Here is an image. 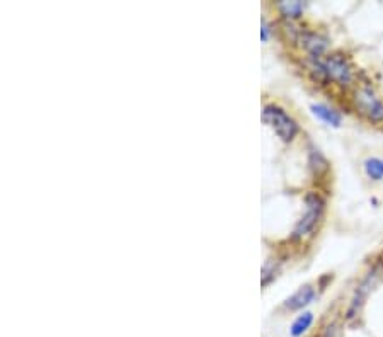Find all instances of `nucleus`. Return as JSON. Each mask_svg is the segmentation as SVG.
<instances>
[{"label": "nucleus", "mask_w": 383, "mask_h": 337, "mask_svg": "<svg viewBox=\"0 0 383 337\" xmlns=\"http://www.w3.org/2000/svg\"><path fill=\"white\" fill-rule=\"evenodd\" d=\"M303 203H305V213L300 218L298 223L295 225L293 233H291L293 240H302L307 235H310L317 228V225L321 223L323 213H326V200H323L321 193L309 191L303 198Z\"/></svg>", "instance_id": "f257e3e1"}, {"label": "nucleus", "mask_w": 383, "mask_h": 337, "mask_svg": "<svg viewBox=\"0 0 383 337\" xmlns=\"http://www.w3.org/2000/svg\"><path fill=\"white\" fill-rule=\"evenodd\" d=\"M263 121L274 130V133L281 138L284 144L293 142L300 132L298 123L278 106H266L263 109Z\"/></svg>", "instance_id": "f03ea898"}, {"label": "nucleus", "mask_w": 383, "mask_h": 337, "mask_svg": "<svg viewBox=\"0 0 383 337\" xmlns=\"http://www.w3.org/2000/svg\"><path fill=\"white\" fill-rule=\"evenodd\" d=\"M354 106L368 121L375 123V125L383 123V99L370 85H363L356 89Z\"/></svg>", "instance_id": "7ed1b4c3"}, {"label": "nucleus", "mask_w": 383, "mask_h": 337, "mask_svg": "<svg viewBox=\"0 0 383 337\" xmlns=\"http://www.w3.org/2000/svg\"><path fill=\"white\" fill-rule=\"evenodd\" d=\"M322 63L326 67L327 77H329L330 82L341 87L353 85L354 70L349 58L344 57L342 53H329L327 57L322 58Z\"/></svg>", "instance_id": "20e7f679"}, {"label": "nucleus", "mask_w": 383, "mask_h": 337, "mask_svg": "<svg viewBox=\"0 0 383 337\" xmlns=\"http://www.w3.org/2000/svg\"><path fill=\"white\" fill-rule=\"evenodd\" d=\"M378 277H380V269L373 268L368 275L365 276V280L358 284V288L354 289L353 298H351L349 307H347V310H346L347 322H353V320L358 319L359 313H361V310H363V307H365V301H366V298H368L370 291L373 289L375 284H377Z\"/></svg>", "instance_id": "39448f33"}, {"label": "nucleus", "mask_w": 383, "mask_h": 337, "mask_svg": "<svg viewBox=\"0 0 383 337\" xmlns=\"http://www.w3.org/2000/svg\"><path fill=\"white\" fill-rule=\"evenodd\" d=\"M297 43H300V46L309 53L310 58L327 57V51H329L330 46L329 38L310 29H300Z\"/></svg>", "instance_id": "423d86ee"}, {"label": "nucleus", "mask_w": 383, "mask_h": 337, "mask_svg": "<svg viewBox=\"0 0 383 337\" xmlns=\"http://www.w3.org/2000/svg\"><path fill=\"white\" fill-rule=\"evenodd\" d=\"M315 298H317V288L314 284H305V287L297 289L290 298L284 301V308H288V310H302V308L314 303Z\"/></svg>", "instance_id": "0eeeda50"}, {"label": "nucleus", "mask_w": 383, "mask_h": 337, "mask_svg": "<svg viewBox=\"0 0 383 337\" xmlns=\"http://www.w3.org/2000/svg\"><path fill=\"white\" fill-rule=\"evenodd\" d=\"M310 109L315 118H319V120L326 123V125L333 126V128H339L342 125V114L337 109L330 108V106L322 104V102H314V104H310Z\"/></svg>", "instance_id": "6e6552de"}, {"label": "nucleus", "mask_w": 383, "mask_h": 337, "mask_svg": "<svg viewBox=\"0 0 383 337\" xmlns=\"http://www.w3.org/2000/svg\"><path fill=\"white\" fill-rule=\"evenodd\" d=\"M307 158H309V169L310 172L314 174L315 177H322L323 174L329 172V162L321 150L315 145H309V150H307Z\"/></svg>", "instance_id": "1a4fd4ad"}, {"label": "nucleus", "mask_w": 383, "mask_h": 337, "mask_svg": "<svg viewBox=\"0 0 383 337\" xmlns=\"http://www.w3.org/2000/svg\"><path fill=\"white\" fill-rule=\"evenodd\" d=\"M363 170L365 176L373 182L383 181V158L382 157H368L363 162Z\"/></svg>", "instance_id": "9d476101"}, {"label": "nucleus", "mask_w": 383, "mask_h": 337, "mask_svg": "<svg viewBox=\"0 0 383 337\" xmlns=\"http://www.w3.org/2000/svg\"><path fill=\"white\" fill-rule=\"evenodd\" d=\"M312 324H314V313L303 312L302 315H298L297 319H295V322L291 324V329H290L291 337H302L303 334H307L309 329L312 327Z\"/></svg>", "instance_id": "9b49d317"}, {"label": "nucleus", "mask_w": 383, "mask_h": 337, "mask_svg": "<svg viewBox=\"0 0 383 337\" xmlns=\"http://www.w3.org/2000/svg\"><path fill=\"white\" fill-rule=\"evenodd\" d=\"M305 7H307L305 2H300V0H295V2H281V4H279V11H281L284 18H288V19L302 18Z\"/></svg>", "instance_id": "f8f14e48"}, {"label": "nucleus", "mask_w": 383, "mask_h": 337, "mask_svg": "<svg viewBox=\"0 0 383 337\" xmlns=\"http://www.w3.org/2000/svg\"><path fill=\"white\" fill-rule=\"evenodd\" d=\"M322 337H339V325L335 322H330L329 325H326L323 329Z\"/></svg>", "instance_id": "ddd939ff"}, {"label": "nucleus", "mask_w": 383, "mask_h": 337, "mask_svg": "<svg viewBox=\"0 0 383 337\" xmlns=\"http://www.w3.org/2000/svg\"><path fill=\"white\" fill-rule=\"evenodd\" d=\"M260 36H263V41H267V38H270V26H267L266 21H263V31H260Z\"/></svg>", "instance_id": "4468645a"}]
</instances>
